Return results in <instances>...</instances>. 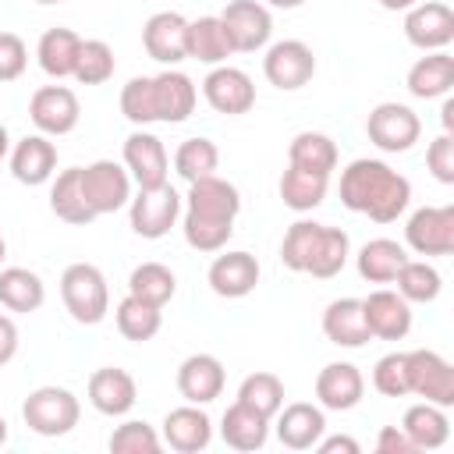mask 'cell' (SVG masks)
Wrapping results in <instances>:
<instances>
[{"mask_svg": "<svg viewBox=\"0 0 454 454\" xmlns=\"http://www.w3.org/2000/svg\"><path fill=\"white\" fill-rule=\"evenodd\" d=\"M241 213V195L231 181L209 174L188 184L184 195V241L195 252H220L231 234H234V220Z\"/></svg>", "mask_w": 454, "mask_h": 454, "instance_id": "6da1fadb", "label": "cell"}, {"mask_svg": "<svg viewBox=\"0 0 454 454\" xmlns=\"http://www.w3.org/2000/svg\"><path fill=\"white\" fill-rule=\"evenodd\" d=\"M340 202L376 223H394L411 202V181L383 160H351L340 174Z\"/></svg>", "mask_w": 454, "mask_h": 454, "instance_id": "7a4b0ae2", "label": "cell"}, {"mask_svg": "<svg viewBox=\"0 0 454 454\" xmlns=\"http://www.w3.org/2000/svg\"><path fill=\"white\" fill-rule=\"evenodd\" d=\"M60 298H64V309L71 312V319L82 323V326H96L110 312L106 277L92 262H71L60 273Z\"/></svg>", "mask_w": 454, "mask_h": 454, "instance_id": "3957f363", "label": "cell"}, {"mask_svg": "<svg viewBox=\"0 0 454 454\" xmlns=\"http://www.w3.org/2000/svg\"><path fill=\"white\" fill-rule=\"evenodd\" d=\"M82 404L67 387H35L25 404H21V419L32 433L39 436H64L78 426Z\"/></svg>", "mask_w": 454, "mask_h": 454, "instance_id": "277c9868", "label": "cell"}, {"mask_svg": "<svg viewBox=\"0 0 454 454\" xmlns=\"http://www.w3.org/2000/svg\"><path fill=\"white\" fill-rule=\"evenodd\" d=\"M365 135L383 153H408L422 135V121L404 103H380V106L369 110Z\"/></svg>", "mask_w": 454, "mask_h": 454, "instance_id": "5b68a950", "label": "cell"}, {"mask_svg": "<svg viewBox=\"0 0 454 454\" xmlns=\"http://www.w3.org/2000/svg\"><path fill=\"white\" fill-rule=\"evenodd\" d=\"M408 365V394H419L429 404L450 408L454 404V369L443 355L429 348H415L404 355Z\"/></svg>", "mask_w": 454, "mask_h": 454, "instance_id": "8992f818", "label": "cell"}, {"mask_svg": "<svg viewBox=\"0 0 454 454\" xmlns=\"http://www.w3.org/2000/svg\"><path fill=\"white\" fill-rule=\"evenodd\" d=\"M82 192L96 216L117 213L121 206L131 202V174H128V167H121L114 160H96V163L82 167Z\"/></svg>", "mask_w": 454, "mask_h": 454, "instance_id": "52a82bcc", "label": "cell"}, {"mask_svg": "<svg viewBox=\"0 0 454 454\" xmlns=\"http://www.w3.org/2000/svg\"><path fill=\"white\" fill-rule=\"evenodd\" d=\"M181 216V195L170 188V184H160V188H138V195L131 199L128 206V220H131V231L138 238H163L170 234V227L177 223Z\"/></svg>", "mask_w": 454, "mask_h": 454, "instance_id": "ba28073f", "label": "cell"}, {"mask_svg": "<svg viewBox=\"0 0 454 454\" xmlns=\"http://www.w3.org/2000/svg\"><path fill=\"white\" fill-rule=\"evenodd\" d=\"M220 21L227 28L234 53H255L273 35V14L262 0H231L220 11Z\"/></svg>", "mask_w": 454, "mask_h": 454, "instance_id": "9c48e42d", "label": "cell"}, {"mask_svg": "<svg viewBox=\"0 0 454 454\" xmlns=\"http://www.w3.org/2000/svg\"><path fill=\"white\" fill-rule=\"evenodd\" d=\"M262 74L280 92H294V89L309 85L312 74H316L312 46L301 43V39H280V43H273L266 50V57H262Z\"/></svg>", "mask_w": 454, "mask_h": 454, "instance_id": "30bf717a", "label": "cell"}, {"mask_svg": "<svg viewBox=\"0 0 454 454\" xmlns=\"http://www.w3.org/2000/svg\"><path fill=\"white\" fill-rule=\"evenodd\" d=\"M404 241L419 255H450L454 252V206H422L408 216Z\"/></svg>", "mask_w": 454, "mask_h": 454, "instance_id": "8fae6325", "label": "cell"}, {"mask_svg": "<svg viewBox=\"0 0 454 454\" xmlns=\"http://www.w3.org/2000/svg\"><path fill=\"white\" fill-rule=\"evenodd\" d=\"M404 35L411 46L426 53L447 50L454 39V11L440 0H419L415 7L404 11Z\"/></svg>", "mask_w": 454, "mask_h": 454, "instance_id": "7c38bea8", "label": "cell"}, {"mask_svg": "<svg viewBox=\"0 0 454 454\" xmlns=\"http://www.w3.org/2000/svg\"><path fill=\"white\" fill-rule=\"evenodd\" d=\"M202 96H206V103L216 114H227V117L248 114L255 106V85H252V78L241 67H231V64H216L202 78Z\"/></svg>", "mask_w": 454, "mask_h": 454, "instance_id": "4fadbf2b", "label": "cell"}, {"mask_svg": "<svg viewBox=\"0 0 454 454\" xmlns=\"http://www.w3.org/2000/svg\"><path fill=\"white\" fill-rule=\"evenodd\" d=\"M28 117L39 128V135H67L78 128L82 106L67 85H43L28 99Z\"/></svg>", "mask_w": 454, "mask_h": 454, "instance_id": "5bb4252c", "label": "cell"}, {"mask_svg": "<svg viewBox=\"0 0 454 454\" xmlns=\"http://www.w3.org/2000/svg\"><path fill=\"white\" fill-rule=\"evenodd\" d=\"M142 46L156 64L167 67L188 60V18H181L177 11H156L142 25Z\"/></svg>", "mask_w": 454, "mask_h": 454, "instance_id": "9a60e30c", "label": "cell"}, {"mask_svg": "<svg viewBox=\"0 0 454 454\" xmlns=\"http://www.w3.org/2000/svg\"><path fill=\"white\" fill-rule=\"evenodd\" d=\"M124 167L138 188H160L167 184L170 156L153 131H131L124 138Z\"/></svg>", "mask_w": 454, "mask_h": 454, "instance_id": "2e32d148", "label": "cell"}, {"mask_svg": "<svg viewBox=\"0 0 454 454\" xmlns=\"http://www.w3.org/2000/svg\"><path fill=\"white\" fill-rule=\"evenodd\" d=\"M177 394L188 404H209L223 394V362L209 351L188 355L177 365Z\"/></svg>", "mask_w": 454, "mask_h": 454, "instance_id": "e0dca14e", "label": "cell"}, {"mask_svg": "<svg viewBox=\"0 0 454 454\" xmlns=\"http://www.w3.org/2000/svg\"><path fill=\"white\" fill-rule=\"evenodd\" d=\"M213 294L220 298H245L255 291L259 284V259L252 252H223L209 262V273H206Z\"/></svg>", "mask_w": 454, "mask_h": 454, "instance_id": "ac0fdd59", "label": "cell"}, {"mask_svg": "<svg viewBox=\"0 0 454 454\" xmlns=\"http://www.w3.org/2000/svg\"><path fill=\"white\" fill-rule=\"evenodd\" d=\"M362 312L369 323V333L380 340H401L411 330V301H404L397 291H372L369 298H362Z\"/></svg>", "mask_w": 454, "mask_h": 454, "instance_id": "d6986e66", "label": "cell"}, {"mask_svg": "<svg viewBox=\"0 0 454 454\" xmlns=\"http://www.w3.org/2000/svg\"><path fill=\"white\" fill-rule=\"evenodd\" d=\"M135 401H138V387H135L131 372H124L117 365H106V369H96L89 376V404L99 415L121 419L135 408Z\"/></svg>", "mask_w": 454, "mask_h": 454, "instance_id": "ffe728a7", "label": "cell"}, {"mask_svg": "<svg viewBox=\"0 0 454 454\" xmlns=\"http://www.w3.org/2000/svg\"><path fill=\"white\" fill-rule=\"evenodd\" d=\"M365 394V380L351 362H330L316 376V401L326 411H351Z\"/></svg>", "mask_w": 454, "mask_h": 454, "instance_id": "44dd1931", "label": "cell"}, {"mask_svg": "<svg viewBox=\"0 0 454 454\" xmlns=\"http://www.w3.org/2000/svg\"><path fill=\"white\" fill-rule=\"evenodd\" d=\"M153 92H156V121L163 124H181L195 114V103H199V89L195 82L184 74V71H160L153 74Z\"/></svg>", "mask_w": 454, "mask_h": 454, "instance_id": "7402d4cb", "label": "cell"}, {"mask_svg": "<svg viewBox=\"0 0 454 454\" xmlns=\"http://www.w3.org/2000/svg\"><path fill=\"white\" fill-rule=\"evenodd\" d=\"M323 433H326V415L319 404L294 401L277 411V440L291 450H312Z\"/></svg>", "mask_w": 454, "mask_h": 454, "instance_id": "603a6c76", "label": "cell"}, {"mask_svg": "<svg viewBox=\"0 0 454 454\" xmlns=\"http://www.w3.org/2000/svg\"><path fill=\"white\" fill-rule=\"evenodd\" d=\"M213 440V422L199 404H181L163 419V443L177 454H199Z\"/></svg>", "mask_w": 454, "mask_h": 454, "instance_id": "cb8c5ba5", "label": "cell"}, {"mask_svg": "<svg viewBox=\"0 0 454 454\" xmlns=\"http://www.w3.org/2000/svg\"><path fill=\"white\" fill-rule=\"evenodd\" d=\"M53 170H57V145L50 142V135H25L11 149V174L21 184H43L53 177Z\"/></svg>", "mask_w": 454, "mask_h": 454, "instance_id": "d4e9b609", "label": "cell"}, {"mask_svg": "<svg viewBox=\"0 0 454 454\" xmlns=\"http://www.w3.org/2000/svg\"><path fill=\"white\" fill-rule=\"evenodd\" d=\"M323 333L337 348H362L372 333L362 312V298H337L323 312Z\"/></svg>", "mask_w": 454, "mask_h": 454, "instance_id": "484cf974", "label": "cell"}, {"mask_svg": "<svg viewBox=\"0 0 454 454\" xmlns=\"http://www.w3.org/2000/svg\"><path fill=\"white\" fill-rule=\"evenodd\" d=\"M454 85V57L447 50H433L426 57H419L408 67V92L415 99H436L447 96Z\"/></svg>", "mask_w": 454, "mask_h": 454, "instance_id": "4316f807", "label": "cell"}, {"mask_svg": "<svg viewBox=\"0 0 454 454\" xmlns=\"http://www.w3.org/2000/svg\"><path fill=\"white\" fill-rule=\"evenodd\" d=\"M220 436L227 447L234 450H259L270 436V419L241 401H234L227 411H223V422H220Z\"/></svg>", "mask_w": 454, "mask_h": 454, "instance_id": "83f0119b", "label": "cell"}, {"mask_svg": "<svg viewBox=\"0 0 454 454\" xmlns=\"http://www.w3.org/2000/svg\"><path fill=\"white\" fill-rule=\"evenodd\" d=\"M401 429L408 433V440L415 443V450H436L450 440V419H447V408L440 404H411L401 419Z\"/></svg>", "mask_w": 454, "mask_h": 454, "instance_id": "f1b7e54d", "label": "cell"}, {"mask_svg": "<svg viewBox=\"0 0 454 454\" xmlns=\"http://www.w3.org/2000/svg\"><path fill=\"white\" fill-rule=\"evenodd\" d=\"M78 50H82V35L64 28V25H57V28H46L39 35L35 57H39V67L50 78H71L74 64H78Z\"/></svg>", "mask_w": 454, "mask_h": 454, "instance_id": "f546056e", "label": "cell"}, {"mask_svg": "<svg viewBox=\"0 0 454 454\" xmlns=\"http://www.w3.org/2000/svg\"><path fill=\"white\" fill-rule=\"evenodd\" d=\"M234 53L231 39H227V28L220 21V14H202L195 21H188V60H199V64H223L227 57Z\"/></svg>", "mask_w": 454, "mask_h": 454, "instance_id": "4dcf8cb0", "label": "cell"}, {"mask_svg": "<svg viewBox=\"0 0 454 454\" xmlns=\"http://www.w3.org/2000/svg\"><path fill=\"white\" fill-rule=\"evenodd\" d=\"M50 209L57 213V220L74 223V227L96 220V213L89 209L85 192H82V167H67V170H60L53 177V184H50Z\"/></svg>", "mask_w": 454, "mask_h": 454, "instance_id": "1f68e13d", "label": "cell"}, {"mask_svg": "<svg viewBox=\"0 0 454 454\" xmlns=\"http://www.w3.org/2000/svg\"><path fill=\"white\" fill-rule=\"evenodd\" d=\"M46 301V284L35 270L4 266L0 270V305L11 312H35Z\"/></svg>", "mask_w": 454, "mask_h": 454, "instance_id": "d6a6232c", "label": "cell"}, {"mask_svg": "<svg viewBox=\"0 0 454 454\" xmlns=\"http://www.w3.org/2000/svg\"><path fill=\"white\" fill-rule=\"evenodd\" d=\"M404 259H408L404 245H397L394 238H372L358 252V273L369 284H394V277L404 266Z\"/></svg>", "mask_w": 454, "mask_h": 454, "instance_id": "836d02e7", "label": "cell"}, {"mask_svg": "<svg viewBox=\"0 0 454 454\" xmlns=\"http://www.w3.org/2000/svg\"><path fill=\"white\" fill-rule=\"evenodd\" d=\"M326 188H330V177H326V174L301 170V167H287L284 177H280V199H284V206L294 209V213L316 209V206L326 199Z\"/></svg>", "mask_w": 454, "mask_h": 454, "instance_id": "e575fe53", "label": "cell"}, {"mask_svg": "<svg viewBox=\"0 0 454 454\" xmlns=\"http://www.w3.org/2000/svg\"><path fill=\"white\" fill-rule=\"evenodd\" d=\"M287 160H291V167L316 170V174L330 177V170L337 167V145L323 131H298L287 145Z\"/></svg>", "mask_w": 454, "mask_h": 454, "instance_id": "d590c367", "label": "cell"}, {"mask_svg": "<svg viewBox=\"0 0 454 454\" xmlns=\"http://www.w3.org/2000/svg\"><path fill=\"white\" fill-rule=\"evenodd\" d=\"M348 252H351V241L340 227H319V238H316V248L309 255V266L305 273H312L316 280H330L337 277L344 266H348Z\"/></svg>", "mask_w": 454, "mask_h": 454, "instance_id": "8d00e7d4", "label": "cell"}, {"mask_svg": "<svg viewBox=\"0 0 454 454\" xmlns=\"http://www.w3.org/2000/svg\"><path fill=\"white\" fill-rule=\"evenodd\" d=\"M174 291H177V277L163 262H138L128 277V294H135L156 309H163L174 298Z\"/></svg>", "mask_w": 454, "mask_h": 454, "instance_id": "74e56055", "label": "cell"}, {"mask_svg": "<svg viewBox=\"0 0 454 454\" xmlns=\"http://www.w3.org/2000/svg\"><path fill=\"white\" fill-rule=\"evenodd\" d=\"M394 280H397V294L404 301H419V305L436 301L440 298V287H443L440 270L433 262H426V259H404V266L397 270Z\"/></svg>", "mask_w": 454, "mask_h": 454, "instance_id": "f35d334b", "label": "cell"}, {"mask_svg": "<svg viewBox=\"0 0 454 454\" xmlns=\"http://www.w3.org/2000/svg\"><path fill=\"white\" fill-rule=\"evenodd\" d=\"M114 319H117V330H121L128 340H138V344H142V340H153V337L160 333V326H163L160 309L149 305V301H142V298H135V294H124V298L117 301Z\"/></svg>", "mask_w": 454, "mask_h": 454, "instance_id": "ab89813d", "label": "cell"}, {"mask_svg": "<svg viewBox=\"0 0 454 454\" xmlns=\"http://www.w3.org/2000/svg\"><path fill=\"white\" fill-rule=\"evenodd\" d=\"M216 167H220V149H216V142H209V138H202V135L184 138V142L177 145V153H174V170H177L188 184L199 181V177L216 174Z\"/></svg>", "mask_w": 454, "mask_h": 454, "instance_id": "60d3db41", "label": "cell"}, {"mask_svg": "<svg viewBox=\"0 0 454 454\" xmlns=\"http://www.w3.org/2000/svg\"><path fill=\"white\" fill-rule=\"evenodd\" d=\"M238 401L248 404V408H255V411H262L266 419H273L284 408V383L273 372H252V376L241 380Z\"/></svg>", "mask_w": 454, "mask_h": 454, "instance_id": "b9f144b4", "label": "cell"}, {"mask_svg": "<svg viewBox=\"0 0 454 454\" xmlns=\"http://www.w3.org/2000/svg\"><path fill=\"white\" fill-rule=\"evenodd\" d=\"M114 67H117V60H114L110 43H103V39H82L78 64H74V74L71 78L82 82V85H103V82L114 78Z\"/></svg>", "mask_w": 454, "mask_h": 454, "instance_id": "7bdbcfd3", "label": "cell"}, {"mask_svg": "<svg viewBox=\"0 0 454 454\" xmlns=\"http://www.w3.org/2000/svg\"><path fill=\"white\" fill-rule=\"evenodd\" d=\"M319 227H323V223H316V220H298V223L287 227V234H284V241H280V262H284L287 270L305 273L309 255H312L316 238H319Z\"/></svg>", "mask_w": 454, "mask_h": 454, "instance_id": "ee69618b", "label": "cell"}, {"mask_svg": "<svg viewBox=\"0 0 454 454\" xmlns=\"http://www.w3.org/2000/svg\"><path fill=\"white\" fill-rule=\"evenodd\" d=\"M160 447H163L160 433L142 419H128L110 433V450L114 454H160Z\"/></svg>", "mask_w": 454, "mask_h": 454, "instance_id": "f6af8a7d", "label": "cell"}, {"mask_svg": "<svg viewBox=\"0 0 454 454\" xmlns=\"http://www.w3.org/2000/svg\"><path fill=\"white\" fill-rule=\"evenodd\" d=\"M121 114L131 124H153L156 121V92H153L149 74H138L121 89Z\"/></svg>", "mask_w": 454, "mask_h": 454, "instance_id": "bcb514c9", "label": "cell"}, {"mask_svg": "<svg viewBox=\"0 0 454 454\" xmlns=\"http://www.w3.org/2000/svg\"><path fill=\"white\" fill-rule=\"evenodd\" d=\"M372 387L383 397H404L408 394V365H404V351H390L372 365Z\"/></svg>", "mask_w": 454, "mask_h": 454, "instance_id": "7dc6e473", "label": "cell"}, {"mask_svg": "<svg viewBox=\"0 0 454 454\" xmlns=\"http://www.w3.org/2000/svg\"><path fill=\"white\" fill-rule=\"evenodd\" d=\"M28 67V46L14 32H0V82L21 78Z\"/></svg>", "mask_w": 454, "mask_h": 454, "instance_id": "c3c4849f", "label": "cell"}, {"mask_svg": "<svg viewBox=\"0 0 454 454\" xmlns=\"http://www.w3.org/2000/svg\"><path fill=\"white\" fill-rule=\"evenodd\" d=\"M426 167L433 170V177H436L440 184H454V138H450L447 131L429 142V149H426Z\"/></svg>", "mask_w": 454, "mask_h": 454, "instance_id": "681fc988", "label": "cell"}, {"mask_svg": "<svg viewBox=\"0 0 454 454\" xmlns=\"http://www.w3.org/2000/svg\"><path fill=\"white\" fill-rule=\"evenodd\" d=\"M376 450L380 454H411L415 443L408 440V433L401 426H383L380 436H376Z\"/></svg>", "mask_w": 454, "mask_h": 454, "instance_id": "f907efd6", "label": "cell"}, {"mask_svg": "<svg viewBox=\"0 0 454 454\" xmlns=\"http://www.w3.org/2000/svg\"><path fill=\"white\" fill-rule=\"evenodd\" d=\"M18 344H21V337H18L14 319L0 312V365H7V362L18 355Z\"/></svg>", "mask_w": 454, "mask_h": 454, "instance_id": "816d5d0a", "label": "cell"}, {"mask_svg": "<svg viewBox=\"0 0 454 454\" xmlns=\"http://www.w3.org/2000/svg\"><path fill=\"white\" fill-rule=\"evenodd\" d=\"M316 450L319 454H358V440H351V436H319V443H316Z\"/></svg>", "mask_w": 454, "mask_h": 454, "instance_id": "f5cc1de1", "label": "cell"}, {"mask_svg": "<svg viewBox=\"0 0 454 454\" xmlns=\"http://www.w3.org/2000/svg\"><path fill=\"white\" fill-rule=\"evenodd\" d=\"M440 121H443V131L450 135V131H454V99H450V96L443 99V110H440Z\"/></svg>", "mask_w": 454, "mask_h": 454, "instance_id": "db71d44e", "label": "cell"}, {"mask_svg": "<svg viewBox=\"0 0 454 454\" xmlns=\"http://www.w3.org/2000/svg\"><path fill=\"white\" fill-rule=\"evenodd\" d=\"M383 11H408V7H415L419 0H376Z\"/></svg>", "mask_w": 454, "mask_h": 454, "instance_id": "11a10c76", "label": "cell"}, {"mask_svg": "<svg viewBox=\"0 0 454 454\" xmlns=\"http://www.w3.org/2000/svg\"><path fill=\"white\" fill-rule=\"evenodd\" d=\"M262 4H270V7H280V11H294V7H301L305 0H262Z\"/></svg>", "mask_w": 454, "mask_h": 454, "instance_id": "9f6ffc18", "label": "cell"}, {"mask_svg": "<svg viewBox=\"0 0 454 454\" xmlns=\"http://www.w3.org/2000/svg\"><path fill=\"white\" fill-rule=\"evenodd\" d=\"M7 153H11V135H7V128L0 124V160H7Z\"/></svg>", "mask_w": 454, "mask_h": 454, "instance_id": "6f0895ef", "label": "cell"}, {"mask_svg": "<svg viewBox=\"0 0 454 454\" xmlns=\"http://www.w3.org/2000/svg\"><path fill=\"white\" fill-rule=\"evenodd\" d=\"M4 443H7V419L0 415V447H4Z\"/></svg>", "mask_w": 454, "mask_h": 454, "instance_id": "680465c9", "label": "cell"}, {"mask_svg": "<svg viewBox=\"0 0 454 454\" xmlns=\"http://www.w3.org/2000/svg\"><path fill=\"white\" fill-rule=\"evenodd\" d=\"M7 259V241H4V234H0V262Z\"/></svg>", "mask_w": 454, "mask_h": 454, "instance_id": "91938a15", "label": "cell"}, {"mask_svg": "<svg viewBox=\"0 0 454 454\" xmlns=\"http://www.w3.org/2000/svg\"><path fill=\"white\" fill-rule=\"evenodd\" d=\"M35 4H64V0H35Z\"/></svg>", "mask_w": 454, "mask_h": 454, "instance_id": "94428289", "label": "cell"}]
</instances>
